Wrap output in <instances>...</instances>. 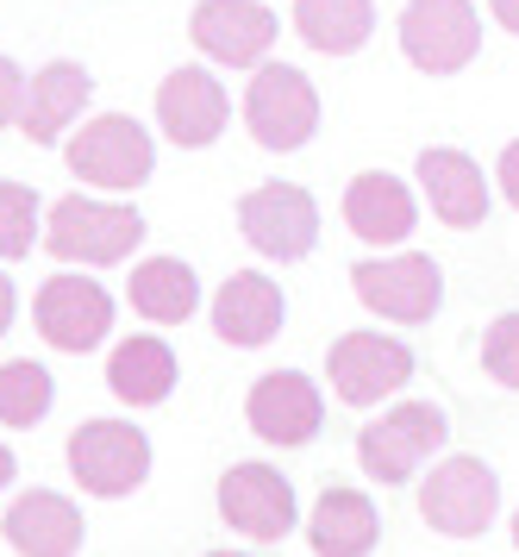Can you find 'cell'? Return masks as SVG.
<instances>
[{
  "label": "cell",
  "mask_w": 519,
  "mask_h": 557,
  "mask_svg": "<svg viewBox=\"0 0 519 557\" xmlns=\"http://www.w3.org/2000/svg\"><path fill=\"white\" fill-rule=\"evenodd\" d=\"M245 420L263 445H307L313 432L325 426V401H320V382L300 376V370H270V376L250 388Z\"/></svg>",
  "instance_id": "5bb4252c"
},
{
  "label": "cell",
  "mask_w": 519,
  "mask_h": 557,
  "mask_svg": "<svg viewBox=\"0 0 519 557\" xmlns=\"http://www.w3.org/2000/svg\"><path fill=\"white\" fill-rule=\"evenodd\" d=\"M400 51L425 76H457L482 51V13L470 0H407L400 7Z\"/></svg>",
  "instance_id": "5b68a950"
},
{
  "label": "cell",
  "mask_w": 519,
  "mask_h": 557,
  "mask_svg": "<svg viewBox=\"0 0 519 557\" xmlns=\"http://www.w3.org/2000/svg\"><path fill=\"white\" fill-rule=\"evenodd\" d=\"M20 107H25V76L0 57V126H20Z\"/></svg>",
  "instance_id": "83f0119b"
},
{
  "label": "cell",
  "mask_w": 519,
  "mask_h": 557,
  "mask_svg": "<svg viewBox=\"0 0 519 557\" xmlns=\"http://www.w3.org/2000/svg\"><path fill=\"white\" fill-rule=\"evenodd\" d=\"M238 232L250 238V251L275 257V263H300L320 238V207L300 182H263L238 201Z\"/></svg>",
  "instance_id": "52a82bcc"
},
{
  "label": "cell",
  "mask_w": 519,
  "mask_h": 557,
  "mask_svg": "<svg viewBox=\"0 0 519 557\" xmlns=\"http://www.w3.org/2000/svg\"><path fill=\"white\" fill-rule=\"evenodd\" d=\"M501 513V476L482 457H438L420 482V520L445 539H482Z\"/></svg>",
  "instance_id": "7a4b0ae2"
},
{
  "label": "cell",
  "mask_w": 519,
  "mask_h": 557,
  "mask_svg": "<svg viewBox=\"0 0 519 557\" xmlns=\"http://www.w3.org/2000/svg\"><path fill=\"white\" fill-rule=\"evenodd\" d=\"M225 88L213 70H200V63H188V70H170L163 76V88H157V126H163V138L170 145H182V151H200V145H213L225 132Z\"/></svg>",
  "instance_id": "9a60e30c"
},
{
  "label": "cell",
  "mask_w": 519,
  "mask_h": 557,
  "mask_svg": "<svg viewBox=\"0 0 519 557\" xmlns=\"http://www.w3.org/2000/svg\"><path fill=\"white\" fill-rule=\"evenodd\" d=\"M63 163H70L82 182H95V188H138V182H150L157 151H150V132L138 126V120L100 113V120H88V126L70 138Z\"/></svg>",
  "instance_id": "9c48e42d"
},
{
  "label": "cell",
  "mask_w": 519,
  "mask_h": 557,
  "mask_svg": "<svg viewBox=\"0 0 519 557\" xmlns=\"http://www.w3.org/2000/svg\"><path fill=\"white\" fill-rule=\"evenodd\" d=\"M107 388H113L125 407L170 401L175 351L163 345V338H125V345H113V357H107Z\"/></svg>",
  "instance_id": "7402d4cb"
},
{
  "label": "cell",
  "mask_w": 519,
  "mask_h": 557,
  "mask_svg": "<svg viewBox=\"0 0 519 557\" xmlns=\"http://www.w3.org/2000/svg\"><path fill=\"white\" fill-rule=\"evenodd\" d=\"M325 376H332V395L345 407H370L413 376V351L400 338H382V332H345L325 351Z\"/></svg>",
  "instance_id": "30bf717a"
},
{
  "label": "cell",
  "mask_w": 519,
  "mask_h": 557,
  "mask_svg": "<svg viewBox=\"0 0 519 557\" xmlns=\"http://www.w3.org/2000/svg\"><path fill=\"white\" fill-rule=\"evenodd\" d=\"M207 557H245V552H207Z\"/></svg>",
  "instance_id": "836d02e7"
},
{
  "label": "cell",
  "mask_w": 519,
  "mask_h": 557,
  "mask_svg": "<svg viewBox=\"0 0 519 557\" xmlns=\"http://www.w3.org/2000/svg\"><path fill=\"white\" fill-rule=\"evenodd\" d=\"M38 238V195L25 182H0V257H25Z\"/></svg>",
  "instance_id": "484cf974"
},
{
  "label": "cell",
  "mask_w": 519,
  "mask_h": 557,
  "mask_svg": "<svg viewBox=\"0 0 519 557\" xmlns=\"http://www.w3.org/2000/svg\"><path fill=\"white\" fill-rule=\"evenodd\" d=\"M220 513L232 532H245L257 545L295 532V488L270 463H232L220 476Z\"/></svg>",
  "instance_id": "7c38bea8"
},
{
  "label": "cell",
  "mask_w": 519,
  "mask_h": 557,
  "mask_svg": "<svg viewBox=\"0 0 519 557\" xmlns=\"http://www.w3.org/2000/svg\"><path fill=\"white\" fill-rule=\"evenodd\" d=\"M420 195L425 207L445 220L450 232H470L489 220V182H482V163L464 151H450V145H432V151H420Z\"/></svg>",
  "instance_id": "2e32d148"
},
{
  "label": "cell",
  "mask_w": 519,
  "mask_h": 557,
  "mask_svg": "<svg viewBox=\"0 0 519 557\" xmlns=\"http://www.w3.org/2000/svg\"><path fill=\"white\" fill-rule=\"evenodd\" d=\"M282 320H288V301H282V288L263 270H238L213 295V332H220L225 345H238V351L270 345L275 332H282Z\"/></svg>",
  "instance_id": "e0dca14e"
},
{
  "label": "cell",
  "mask_w": 519,
  "mask_h": 557,
  "mask_svg": "<svg viewBox=\"0 0 519 557\" xmlns=\"http://www.w3.org/2000/svg\"><path fill=\"white\" fill-rule=\"evenodd\" d=\"M32 320L45 332V345H57V351H95L100 338H107V326H113V295L100 282L63 270V276H50L38 288Z\"/></svg>",
  "instance_id": "8fae6325"
},
{
  "label": "cell",
  "mask_w": 519,
  "mask_h": 557,
  "mask_svg": "<svg viewBox=\"0 0 519 557\" xmlns=\"http://www.w3.org/2000/svg\"><path fill=\"white\" fill-rule=\"evenodd\" d=\"M200 57L232 63V70H257L275 45V13L263 0H200L195 20H188Z\"/></svg>",
  "instance_id": "4fadbf2b"
},
{
  "label": "cell",
  "mask_w": 519,
  "mask_h": 557,
  "mask_svg": "<svg viewBox=\"0 0 519 557\" xmlns=\"http://www.w3.org/2000/svg\"><path fill=\"white\" fill-rule=\"evenodd\" d=\"M445 445V407L432 401H400L388 407L382 420H370V426L357 432V463L370 470L375 482H413L420 476V463L432 451Z\"/></svg>",
  "instance_id": "8992f818"
},
{
  "label": "cell",
  "mask_w": 519,
  "mask_h": 557,
  "mask_svg": "<svg viewBox=\"0 0 519 557\" xmlns=\"http://www.w3.org/2000/svg\"><path fill=\"white\" fill-rule=\"evenodd\" d=\"M482 370L501 388H519V313H501L495 326L482 332Z\"/></svg>",
  "instance_id": "4316f807"
},
{
  "label": "cell",
  "mask_w": 519,
  "mask_h": 557,
  "mask_svg": "<svg viewBox=\"0 0 519 557\" xmlns=\"http://www.w3.org/2000/svg\"><path fill=\"white\" fill-rule=\"evenodd\" d=\"M489 13H495L501 32H514V38H519V0H489Z\"/></svg>",
  "instance_id": "f546056e"
},
{
  "label": "cell",
  "mask_w": 519,
  "mask_h": 557,
  "mask_svg": "<svg viewBox=\"0 0 519 557\" xmlns=\"http://www.w3.org/2000/svg\"><path fill=\"white\" fill-rule=\"evenodd\" d=\"M145 238V213L120 201H95V195H63L45 220V245L57 263H125Z\"/></svg>",
  "instance_id": "6da1fadb"
},
{
  "label": "cell",
  "mask_w": 519,
  "mask_h": 557,
  "mask_svg": "<svg viewBox=\"0 0 519 557\" xmlns=\"http://www.w3.org/2000/svg\"><path fill=\"white\" fill-rule=\"evenodd\" d=\"M295 32L325 57H350L370 45L375 7L370 0H295Z\"/></svg>",
  "instance_id": "cb8c5ba5"
},
{
  "label": "cell",
  "mask_w": 519,
  "mask_h": 557,
  "mask_svg": "<svg viewBox=\"0 0 519 557\" xmlns=\"http://www.w3.org/2000/svg\"><path fill=\"white\" fill-rule=\"evenodd\" d=\"M7 482H13V451L0 445V488H7Z\"/></svg>",
  "instance_id": "1f68e13d"
},
{
  "label": "cell",
  "mask_w": 519,
  "mask_h": 557,
  "mask_svg": "<svg viewBox=\"0 0 519 557\" xmlns=\"http://www.w3.org/2000/svg\"><path fill=\"white\" fill-rule=\"evenodd\" d=\"M375 539H382V513L370 507V495H357V488H325L320 502H313V520H307L313 557H370Z\"/></svg>",
  "instance_id": "44dd1931"
},
{
  "label": "cell",
  "mask_w": 519,
  "mask_h": 557,
  "mask_svg": "<svg viewBox=\"0 0 519 557\" xmlns=\"http://www.w3.org/2000/svg\"><path fill=\"white\" fill-rule=\"evenodd\" d=\"M82 107H88V70L82 63H45L38 76L25 82L20 132L32 145H57L82 120Z\"/></svg>",
  "instance_id": "ffe728a7"
},
{
  "label": "cell",
  "mask_w": 519,
  "mask_h": 557,
  "mask_svg": "<svg viewBox=\"0 0 519 557\" xmlns=\"http://www.w3.org/2000/svg\"><path fill=\"white\" fill-rule=\"evenodd\" d=\"M13 307H20V295H13V282H7V270H0V332L13 326Z\"/></svg>",
  "instance_id": "4dcf8cb0"
},
{
  "label": "cell",
  "mask_w": 519,
  "mask_h": 557,
  "mask_svg": "<svg viewBox=\"0 0 519 557\" xmlns=\"http://www.w3.org/2000/svg\"><path fill=\"white\" fill-rule=\"evenodd\" d=\"M70 476L88 495H132L150 476V438L132 420H88L70 432Z\"/></svg>",
  "instance_id": "ba28073f"
},
{
  "label": "cell",
  "mask_w": 519,
  "mask_h": 557,
  "mask_svg": "<svg viewBox=\"0 0 519 557\" xmlns=\"http://www.w3.org/2000/svg\"><path fill=\"white\" fill-rule=\"evenodd\" d=\"M45 413H50V370L45 363H32V357L0 363V420L7 426H38Z\"/></svg>",
  "instance_id": "d4e9b609"
},
{
  "label": "cell",
  "mask_w": 519,
  "mask_h": 557,
  "mask_svg": "<svg viewBox=\"0 0 519 557\" xmlns=\"http://www.w3.org/2000/svg\"><path fill=\"white\" fill-rule=\"evenodd\" d=\"M514 545H519V507H514Z\"/></svg>",
  "instance_id": "d6a6232c"
},
{
  "label": "cell",
  "mask_w": 519,
  "mask_h": 557,
  "mask_svg": "<svg viewBox=\"0 0 519 557\" xmlns=\"http://www.w3.org/2000/svg\"><path fill=\"white\" fill-rule=\"evenodd\" d=\"M501 195H507V207H519V138L501 151Z\"/></svg>",
  "instance_id": "f1b7e54d"
},
{
  "label": "cell",
  "mask_w": 519,
  "mask_h": 557,
  "mask_svg": "<svg viewBox=\"0 0 519 557\" xmlns=\"http://www.w3.org/2000/svg\"><path fill=\"white\" fill-rule=\"evenodd\" d=\"M350 288H357V301L382 313V320H395V326H425L438 301H445V270H438V257L425 251H407V257H363L357 270H350Z\"/></svg>",
  "instance_id": "277c9868"
},
{
  "label": "cell",
  "mask_w": 519,
  "mask_h": 557,
  "mask_svg": "<svg viewBox=\"0 0 519 557\" xmlns=\"http://www.w3.org/2000/svg\"><path fill=\"white\" fill-rule=\"evenodd\" d=\"M7 545L20 557H75L82 545V507L70 495H57V488H25L20 502L7 507Z\"/></svg>",
  "instance_id": "ac0fdd59"
},
{
  "label": "cell",
  "mask_w": 519,
  "mask_h": 557,
  "mask_svg": "<svg viewBox=\"0 0 519 557\" xmlns=\"http://www.w3.org/2000/svg\"><path fill=\"white\" fill-rule=\"evenodd\" d=\"M345 226L363 238V245H400L407 232L420 226V201L413 188L388 170H363V176L345 188Z\"/></svg>",
  "instance_id": "d6986e66"
},
{
  "label": "cell",
  "mask_w": 519,
  "mask_h": 557,
  "mask_svg": "<svg viewBox=\"0 0 519 557\" xmlns=\"http://www.w3.org/2000/svg\"><path fill=\"white\" fill-rule=\"evenodd\" d=\"M132 307L145 313L150 326H182L200 307V282L182 257H145L132 270Z\"/></svg>",
  "instance_id": "603a6c76"
},
{
  "label": "cell",
  "mask_w": 519,
  "mask_h": 557,
  "mask_svg": "<svg viewBox=\"0 0 519 557\" xmlns=\"http://www.w3.org/2000/svg\"><path fill=\"white\" fill-rule=\"evenodd\" d=\"M245 126L263 151H300L320 132V88L295 63H257L245 88Z\"/></svg>",
  "instance_id": "3957f363"
}]
</instances>
